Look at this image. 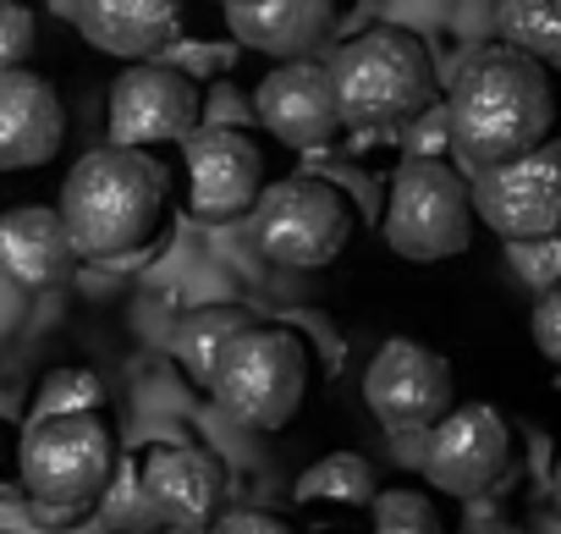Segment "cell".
I'll return each instance as SVG.
<instances>
[{"label":"cell","mask_w":561,"mask_h":534,"mask_svg":"<svg viewBox=\"0 0 561 534\" xmlns=\"http://www.w3.org/2000/svg\"><path fill=\"white\" fill-rule=\"evenodd\" d=\"M226 23L259 56L309 61L336 29V0H259V7L226 12Z\"/></svg>","instance_id":"e0dca14e"},{"label":"cell","mask_w":561,"mask_h":534,"mask_svg":"<svg viewBox=\"0 0 561 534\" xmlns=\"http://www.w3.org/2000/svg\"><path fill=\"white\" fill-rule=\"evenodd\" d=\"M165 209V171L144 149H94L67 171L61 188V226L78 259H122L144 248Z\"/></svg>","instance_id":"7a4b0ae2"},{"label":"cell","mask_w":561,"mask_h":534,"mask_svg":"<svg viewBox=\"0 0 561 534\" xmlns=\"http://www.w3.org/2000/svg\"><path fill=\"white\" fill-rule=\"evenodd\" d=\"M402 149H408V160H440L446 149H451V133H446V105L435 100L424 116H413L408 127H402Z\"/></svg>","instance_id":"484cf974"},{"label":"cell","mask_w":561,"mask_h":534,"mask_svg":"<svg viewBox=\"0 0 561 534\" xmlns=\"http://www.w3.org/2000/svg\"><path fill=\"white\" fill-rule=\"evenodd\" d=\"M187 193L204 220H237L264 188V155L237 127H193L187 138Z\"/></svg>","instance_id":"7c38bea8"},{"label":"cell","mask_w":561,"mask_h":534,"mask_svg":"<svg viewBox=\"0 0 561 534\" xmlns=\"http://www.w3.org/2000/svg\"><path fill=\"white\" fill-rule=\"evenodd\" d=\"M495 29L539 67H561V0H495Z\"/></svg>","instance_id":"ffe728a7"},{"label":"cell","mask_w":561,"mask_h":534,"mask_svg":"<svg viewBox=\"0 0 561 534\" xmlns=\"http://www.w3.org/2000/svg\"><path fill=\"white\" fill-rule=\"evenodd\" d=\"M34 45H39V18L23 7V0H0V72L28 67Z\"/></svg>","instance_id":"d4e9b609"},{"label":"cell","mask_w":561,"mask_h":534,"mask_svg":"<svg viewBox=\"0 0 561 534\" xmlns=\"http://www.w3.org/2000/svg\"><path fill=\"white\" fill-rule=\"evenodd\" d=\"M512 276L534 293H556L561 287V237H534V242H506Z\"/></svg>","instance_id":"cb8c5ba5"},{"label":"cell","mask_w":561,"mask_h":534,"mask_svg":"<svg viewBox=\"0 0 561 534\" xmlns=\"http://www.w3.org/2000/svg\"><path fill=\"white\" fill-rule=\"evenodd\" d=\"M534 348L561 370V287L556 293H539V304H534Z\"/></svg>","instance_id":"4316f807"},{"label":"cell","mask_w":561,"mask_h":534,"mask_svg":"<svg viewBox=\"0 0 561 534\" xmlns=\"http://www.w3.org/2000/svg\"><path fill=\"white\" fill-rule=\"evenodd\" d=\"M550 122H556L550 78L539 61H528L512 45L473 50L462 72L451 78L446 133H451V155L473 177L539 149L550 138Z\"/></svg>","instance_id":"6da1fadb"},{"label":"cell","mask_w":561,"mask_h":534,"mask_svg":"<svg viewBox=\"0 0 561 534\" xmlns=\"http://www.w3.org/2000/svg\"><path fill=\"white\" fill-rule=\"evenodd\" d=\"M220 7H226V12H237V7H259V0H220Z\"/></svg>","instance_id":"f1b7e54d"},{"label":"cell","mask_w":561,"mask_h":534,"mask_svg":"<svg viewBox=\"0 0 561 534\" xmlns=\"http://www.w3.org/2000/svg\"><path fill=\"white\" fill-rule=\"evenodd\" d=\"M171 534H209V529H171Z\"/></svg>","instance_id":"f546056e"},{"label":"cell","mask_w":561,"mask_h":534,"mask_svg":"<svg viewBox=\"0 0 561 534\" xmlns=\"http://www.w3.org/2000/svg\"><path fill=\"white\" fill-rule=\"evenodd\" d=\"M391 253L413 264L457 259L473 242V193L468 177L446 160H402L391 177L386 220H380Z\"/></svg>","instance_id":"52a82bcc"},{"label":"cell","mask_w":561,"mask_h":534,"mask_svg":"<svg viewBox=\"0 0 561 534\" xmlns=\"http://www.w3.org/2000/svg\"><path fill=\"white\" fill-rule=\"evenodd\" d=\"M253 111L287 149H325L342 133L336 89L320 61H280L253 89Z\"/></svg>","instance_id":"5bb4252c"},{"label":"cell","mask_w":561,"mask_h":534,"mask_svg":"<svg viewBox=\"0 0 561 534\" xmlns=\"http://www.w3.org/2000/svg\"><path fill=\"white\" fill-rule=\"evenodd\" d=\"M380 496L375 463L358 452H331L298 479V501H336V507H369Z\"/></svg>","instance_id":"44dd1931"},{"label":"cell","mask_w":561,"mask_h":534,"mask_svg":"<svg viewBox=\"0 0 561 534\" xmlns=\"http://www.w3.org/2000/svg\"><path fill=\"white\" fill-rule=\"evenodd\" d=\"M83 34L127 61L160 56L182 29V0H78Z\"/></svg>","instance_id":"ac0fdd59"},{"label":"cell","mask_w":561,"mask_h":534,"mask_svg":"<svg viewBox=\"0 0 561 534\" xmlns=\"http://www.w3.org/2000/svg\"><path fill=\"white\" fill-rule=\"evenodd\" d=\"M100 402V380L89 370H56L45 375L39 386V402H34V419H50V413H94Z\"/></svg>","instance_id":"603a6c76"},{"label":"cell","mask_w":561,"mask_h":534,"mask_svg":"<svg viewBox=\"0 0 561 534\" xmlns=\"http://www.w3.org/2000/svg\"><path fill=\"white\" fill-rule=\"evenodd\" d=\"M506 457H512V430H506V419H501L490 402H462V408H451V413L430 430L424 479H430L440 496L473 501V496H484V490L506 474Z\"/></svg>","instance_id":"30bf717a"},{"label":"cell","mask_w":561,"mask_h":534,"mask_svg":"<svg viewBox=\"0 0 561 534\" xmlns=\"http://www.w3.org/2000/svg\"><path fill=\"white\" fill-rule=\"evenodd\" d=\"M364 402L386 430H435L457 408V380L435 348L391 337L364 370Z\"/></svg>","instance_id":"9c48e42d"},{"label":"cell","mask_w":561,"mask_h":534,"mask_svg":"<svg viewBox=\"0 0 561 534\" xmlns=\"http://www.w3.org/2000/svg\"><path fill=\"white\" fill-rule=\"evenodd\" d=\"M0 271L23 287H34V293L72 282L78 248H72L61 215L45 209V204H18V209L0 215Z\"/></svg>","instance_id":"2e32d148"},{"label":"cell","mask_w":561,"mask_h":534,"mask_svg":"<svg viewBox=\"0 0 561 534\" xmlns=\"http://www.w3.org/2000/svg\"><path fill=\"white\" fill-rule=\"evenodd\" d=\"M198 89L187 72L165 61H133L111 83V144L116 149H144L165 138H187L198 127Z\"/></svg>","instance_id":"8fae6325"},{"label":"cell","mask_w":561,"mask_h":534,"mask_svg":"<svg viewBox=\"0 0 561 534\" xmlns=\"http://www.w3.org/2000/svg\"><path fill=\"white\" fill-rule=\"evenodd\" d=\"M369 534H446V523L424 490L397 485V490H380L369 501Z\"/></svg>","instance_id":"7402d4cb"},{"label":"cell","mask_w":561,"mask_h":534,"mask_svg":"<svg viewBox=\"0 0 561 534\" xmlns=\"http://www.w3.org/2000/svg\"><path fill=\"white\" fill-rule=\"evenodd\" d=\"M67 138V111L50 78L18 67L0 72V171H28L56 160Z\"/></svg>","instance_id":"9a60e30c"},{"label":"cell","mask_w":561,"mask_h":534,"mask_svg":"<svg viewBox=\"0 0 561 534\" xmlns=\"http://www.w3.org/2000/svg\"><path fill=\"white\" fill-rule=\"evenodd\" d=\"M248 326H253V320H248L242 309H226V304H215V309H193V315L176 320V331H171V353H176V364L187 370V380L209 391V380H215L226 348H231Z\"/></svg>","instance_id":"d6986e66"},{"label":"cell","mask_w":561,"mask_h":534,"mask_svg":"<svg viewBox=\"0 0 561 534\" xmlns=\"http://www.w3.org/2000/svg\"><path fill=\"white\" fill-rule=\"evenodd\" d=\"M248 231L270 264L320 271L353 237V204L342 198V188H331L320 177H287V182L259 188V198L248 209Z\"/></svg>","instance_id":"8992f818"},{"label":"cell","mask_w":561,"mask_h":534,"mask_svg":"<svg viewBox=\"0 0 561 534\" xmlns=\"http://www.w3.org/2000/svg\"><path fill=\"white\" fill-rule=\"evenodd\" d=\"M18 474L28 496L50 512H78L100 501L116 479V435L100 413H50L28 419L18 446Z\"/></svg>","instance_id":"277c9868"},{"label":"cell","mask_w":561,"mask_h":534,"mask_svg":"<svg viewBox=\"0 0 561 534\" xmlns=\"http://www.w3.org/2000/svg\"><path fill=\"white\" fill-rule=\"evenodd\" d=\"M138 490L149 501V512L165 523V529H209L215 507H220V463L198 446H182V441H154L144 446L138 457Z\"/></svg>","instance_id":"4fadbf2b"},{"label":"cell","mask_w":561,"mask_h":534,"mask_svg":"<svg viewBox=\"0 0 561 534\" xmlns=\"http://www.w3.org/2000/svg\"><path fill=\"white\" fill-rule=\"evenodd\" d=\"M304 391H309V348L287 326H248L226 348L209 380V397L220 402V413H231L248 430L293 424Z\"/></svg>","instance_id":"5b68a950"},{"label":"cell","mask_w":561,"mask_h":534,"mask_svg":"<svg viewBox=\"0 0 561 534\" xmlns=\"http://www.w3.org/2000/svg\"><path fill=\"white\" fill-rule=\"evenodd\" d=\"M325 72L336 89L342 127L358 133H402L435 105V61L408 29H369L347 39L325 61Z\"/></svg>","instance_id":"3957f363"},{"label":"cell","mask_w":561,"mask_h":534,"mask_svg":"<svg viewBox=\"0 0 561 534\" xmlns=\"http://www.w3.org/2000/svg\"><path fill=\"white\" fill-rule=\"evenodd\" d=\"M209 534H293V523H280L275 512H226L209 523Z\"/></svg>","instance_id":"83f0119b"},{"label":"cell","mask_w":561,"mask_h":534,"mask_svg":"<svg viewBox=\"0 0 561 534\" xmlns=\"http://www.w3.org/2000/svg\"><path fill=\"white\" fill-rule=\"evenodd\" d=\"M468 193H473V215L506 242L561 237V144L545 138L539 149L479 171Z\"/></svg>","instance_id":"ba28073f"}]
</instances>
